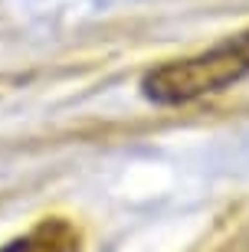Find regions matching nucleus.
<instances>
[{"label":"nucleus","mask_w":249,"mask_h":252,"mask_svg":"<svg viewBox=\"0 0 249 252\" xmlns=\"http://www.w3.org/2000/svg\"><path fill=\"white\" fill-rule=\"evenodd\" d=\"M249 79V30L216 43L190 59H174L144 75V98L154 105H187L203 95H220Z\"/></svg>","instance_id":"nucleus-1"},{"label":"nucleus","mask_w":249,"mask_h":252,"mask_svg":"<svg viewBox=\"0 0 249 252\" xmlns=\"http://www.w3.org/2000/svg\"><path fill=\"white\" fill-rule=\"evenodd\" d=\"M0 252H75V236L63 223H53V226L46 223V226H39L33 236L17 239V243H10Z\"/></svg>","instance_id":"nucleus-2"}]
</instances>
